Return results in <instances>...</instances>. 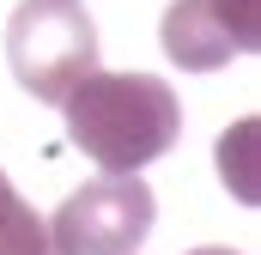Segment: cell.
<instances>
[{"instance_id":"4","label":"cell","mask_w":261,"mask_h":255,"mask_svg":"<svg viewBox=\"0 0 261 255\" xmlns=\"http://www.w3.org/2000/svg\"><path fill=\"white\" fill-rule=\"evenodd\" d=\"M255 0H176L158 24V43L176 67H225L255 49Z\"/></svg>"},{"instance_id":"6","label":"cell","mask_w":261,"mask_h":255,"mask_svg":"<svg viewBox=\"0 0 261 255\" xmlns=\"http://www.w3.org/2000/svg\"><path fill=\"white\" fill-rule=\"evenodd\" d=\"M195 255H237V249H195Z\"/></svg>"},{"instance_id":"3","label":"cell","mask_w":261,"mask_h":255,"mask_svg":"<svg viewBox=\"0 0 261 255\" xmlns=\"http://www.w3.org/2000/svg\"><path fill=\"white\" fill-rule=\"evenodd\" d=\"M152 213H158V200L140 176H97L61 200V213L49 225V249L55 255H134L152 237Z\"/></svg>"},{"instance_id":"1","label":"cell","mask_w":261,"mask_h":255,"mask_svg":"<svg viewBox=\"0 0 261 255\" xmlns=\"http://www.w3.org/2000/svg\"><path fill=\"white\" fill-rule=\"evenodd\" d=\"M67 140L103 164V176H140L182 134V104L158 73H85L61 97Z\"/></svg>"},{"instance_id":"5","label":"cell","mask_w":261,"mask_h":255,"mask_svg":"<svg viewBox=\"0 0 261 255\" xmlns=\"http://www.w3.org/2000/svg\"><path fill=\"white\" fill-rule=\"evenodd\" d=\"M43 249H49V225L24 207V194L0 170V255H43Z\"/></svg>"},{"instance_id":"2","label":"cell","mask_w":261,"mask_h":255,"mask_svg":"<svg viewBox=\"0 0 261 255\" xmlns=\"http://www.w3.org/2000/svg\"><path fill=\"white\" fill-rule=\"evenodd\" d=\"M6 61L31 97L61 104L85 73H97V24L79 0H18L6 24Z\"/></svg>"},{"instance_id":"7","label":"cell","mask_w":261,"mask_h":255,"mask_svg":"<svg viewBox=\"0 0 261 255\" xmlns=\"http://www.w3.org/2000/svg\"><path fill=\"white\" fill-rule=\"evenodd\" d=\"M43 255H55V249H43Z\"/></svg>"}]
</instances>
